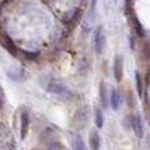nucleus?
<instances>
[{"mask_svg": "<svg viewBox=\"0 0 150 150\" xmlns=\"http://www.w3.org/2000/svg\"><path fill=\"white\" fill-rule=\"evenodd\" d=\"M4 103H5V96H4V92H3L1 87H0V109H3Z\"/></svg>", "mask_w": 150, "mask_h": 150, "instance_id": "14", "label": "nucleus"}, {"mask_svg": "<svg viewBox=\"0 0 150 150\" xmlns=\"http://www.w3.org/2000/svg\"><path fill=\"white\" fill-rule=\"evenodd\" d=\"M93 45H95V50L98 54H101L105 47V34L103 32L101 26H98L95 30V36H93Z\"/></svg>", "mask_w": 150, "mask_h": 150, "instance_id": "1", "label": "nucleus"}, {"mask_svg": "<svg viewBox=\"0 0 150 150\" xmlns=\"http://www.w3.org/2000/svg\"><path fill=\"white\" fill-rule=\"evenodd\" d=\"M28 129H29V115L26 111L21 112V127H20V137L21 140L26 137L28 134Z\"/></svg>", "mask_w": 150, "mask_h": 150, "instance_id": "5", "label": "nucleus"}, {"mask_svg": "<svg viewBox=\"0 0 150 150\" xmlns=\"http://www.w3.org/2000/svg\"><path fill=\"white\" fill-rule=\"evenodd\" d=\"M122 74H124V62H122L121 55H116L113 62V76L116 82H121L122 80Z\"/></svg>", "mask_w": 150, "mask_h": 150, "instance_id": "3", "label": "nucleus"}, {"mask_svg": "<svg viewBox=\"0 0 150 150\" xmlns=\"http://www.w3.org/2000/svg\"><path fill=\"white\" fill-rule=\"evenodd\" d=\"M122 103V96L117 90H111V95H109V104L113 111H119L120 105Z\"/></svg>", "mask_w": 150, "mask_h": 150, "instance_id": "4", "label": "nucleus"}, {"mask_svg": "<svg viewBox=\"0 0 150 150\" xmlns=\"http://www.w3.org/2000/svg\"><path fill=\"white\" fill-rule=\"evenodd\" d=\"M136 82H137V92L140 96H142V84H141V78L138 74H136Z\"/></svg>", "mask_w": 150, "mask_h": 150, "instance_id": "12", "label": "nucleus"}, {"mask_svg": "<svg viewBox=\"0 0 150 150\" xmlns=\"http://www.w3.org/2000/svg\"><path fill=\"white\" fill-rule=\"evenodd\" d=\"M88 142H90L91 150H99L100 149V136L96 130H92L88 137Z\"/></svg>", "mask_w": 150, "mask_h": 150, "instance_id": "9", "label": "nucleus"}, {"mask_svg": "<svg viewBox=\"0 0 150 150\" xmlns=\"http://www.w3.org/2000/svg\"><path fill=\"white\" fill-rule=\"evenodd\" d=\"M87 109L86 108H80L76 111V113H75V117H74V121L76 125H79V127H84L86 122H87Z\"/></svg>", "mask_w": 150, "mask_h": 150, "instance_id": "8", "label": "nucleus"}, {"mask_svg": "<svg viewBox=\"0 0 150 150\" xmlns=\"http://www.w3.org/2000/svg\"><path fill=\"white\" fill-rule=\"evenodd\" d=\"M84 144H83L82 138L80 137H76L74 140V150H84Z\"/></svg>", "mask_w": 150, "mask_h": 150, "instance_id": "11", "label": "nucleus"}, {"mask_svg": "<svg viewBox=\"0 0 150 150\" xmlns=\"http://www.w3.org/2000/svg\"><path fill=\"white\" fill-rule=\"evenodd\" d=\"M95 124L99 129H101L104 125V116H103V112H101L100 108L95 109Z\"/></svg>", "mask_w": 150, "mask_h": 150, "instance_id": "10", "label": "nucleus"}, {"mask_svg": "<svg viewBox=\"0 0 150 150\" xmlns=\"http://www.w3.org/2000/svg\"><path fill=\"white\" fill-rule=\"evenodd\" d=\"M130 128L133 129L134 134L138 138L144 137V125H142V119H141L140 115H136V116H130Z\"/></svg>", "mask_w": 150, "mask_h": 150, "instance_id": "2", "label": "nucleus"}, {"mask_svg": "<svg viewBox=\"0 0 150 150\" xmlns=\"http://www.w3.org/2000/svg\"><path fill=\"white\" fill-rule=\"evenodd\" d=\"M47 91L52 93H59V95H62V93L67 92V88H66V86L62 84L61 82L53 80V82H50L49 84H47Z\"/></svg>", "mask_w": 150, "mask_h": 150, "instance_id": "6", "label": "nucleus"}, {"mask_svg": "<svg viewBox=\"0 0 150 150\" xmlns=\"http://www.w3.org/2000/svg\"><path fill=\"white\" fill-rule=\"evenodd\" d=\"M99 98H100V103L104 108L109 105V98H108V90H107V86L104 82L100 83L99 86Z\"/></svg>", "mask_w": 150, "mask_h": 150, "instance_id": "7", "label": "nucleus"}, {"mask_svg": "<svg viewBox=\"0 0 150 150\" xmlns=\"http://www.w3.org/2000/svg\"><path fill=\"white\" fill-rule=\"evenodd\" d=\"M47 150H62V145L59 142H57V141H54V142H52L47 146Z\"/></svg>", "mask_w": 150, "mask_h": 150, "instance_id": "13", "label": "nucleus"}]
</instances>
